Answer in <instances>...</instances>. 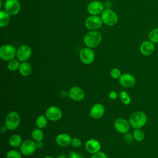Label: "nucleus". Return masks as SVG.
<instances>
[{
    "label": "nucleus",
    "mask_w": 158,
    "mask_h": 158,
    "mask_svg": "<svg viewBox=\"0 0 158 158\" xmlns=\"http://www.w3.org/2000/svg\"><path fill=\"white\" fill-rule=\"evenodd\" d=\"M128 121L133 128H141L146 124L148 117L146 113L143 111H135L130 115Z\"/></svg>",
    "instance_id": "1"
},
{
    "label": "nucleus",
    "mask_w": 158,
    "mask_h": 158,
    "mask_svg": "<svg viewBox=\"0 0 158 158\" xmlns=\"http://www.w3.org/2000/svg\"><path fill=\"white\" fill-rule=\"evenodd\" d=\"M102 34L97 30L89 31L83 37V42L86 47L94 48L97 47L102 40Z\"/></svg>",
    "instance_id": "2"
},
{
    "label": "nucleus",
    "mask_w": 158,
    "mask_h": 158,
    "mask_svg": "<svg viewBox=\"0 0 158 158\" xmlns=\"http://www.w3.org/2000/svg\"><path fill=\"white\" fill-rule=\"evenodd\" d=\"M20 123V117L15 111L9 112L6 118L4 124L9 130H14L17 129Z\"/></svg>",
    "instance_id": "3"
},
{
    "label": "nucleus",
    "mask_w": 158,
    "mask_h": 158,
    "mask_svg": "<svg viewBox=\"0 0 158 158\" xmlns=\"http://www.w3.org/2000/svg\"><path fill=\"white\" fill-rule=\"evenodd\" d=\"M17 49L12 44H4L0 48V57L5 61H9L16 57Z\"/></svg>",
    "instance_id": "4"
},
{
    "label": "nucleus",
    "mask_w": 158,
    "mask_h": 158,
    "mask_svg": "<svg viewBox=\"0 0 158 158\" xmlns=\"http://www.w3.org/2000/svg\"><path fill=\"white\" fill-rule=\"evenodd\" d=\"M101 15L102 22L107 26H114L118 22L117 14L110 9H104Z\"/></svg>",
    "instance_id": "5"
},
{
    "label": "nucleus",
    "mask_w": 158,
    "mask_h": 158,
    "mask_svg": "<svg viewBox=\"0 0 158 158\" xmlns=\"http://www.w3.org/2000/svg\"><path fill=\"white\" fill-rule=\"evenodd\" d=\"M102 23L101 17L99 15H91L86 19L85 21V26L89 31L97 30L101 27Z\"/></svg>",
    "instance_id": "6"
},
{
    "label": "nucleus",
    "mask_w": 158,
    "mask_h": 158,
    "mask_svg": "<svg viewBox=\"0 0 158 158\" xmlns=\"http://www.w3.org/2000/svg\"><path fill=\"white\" fill-rule=\"evenodd\" d=\"M79 57L82 63L86 65H89L94 62L95 54L91 48L86 47L80 50Z\"/></svg>",
    "instance_id": "7"
},
{
    "label": "nucleus",
    "mask_w": 158,
    "mask_h": 158,
    "mask_svg": "<svg viewBox=\"0 0 158 158\" xmlns=\"http://www.w3.org/2000/svg\"><path fill=\"white\" fill-rule=\"evenodd\" d=\"M37 149L36 142L34 140L27 139L22 143L20 146V151L22 155L30 156L32 155Z\"/></svg>",
    "instance_id": "8"
},
{
    "label": "nucleus",
    "mask_w": 158,
    "mask_h": 158,
    "mask_svg": "<svg viewBox=\"0 0 158 158\" xmlns=\"http://www.w3.org/2000/svg\"><path fill=\"white\" fill-rule=\"evenodd\" d=\"M31 54L32 50L31 47L27 44H23L17 49L16 57L18 60L23 62L27 61L31 56Z\"/></svg>",
    "instance_id": "9"
},
{
    "label": "nucleus",
    "mask_w": 158,
    "mask_h": 158,
    "mask_svg": "<svg viewBox=\"0 0 158 158\" xmlns=\"http://www.w3.org/2000/svg\"><path fill=\"white\" fill-rule=\"evenodd\" d=\"M45 115L48 120L56 122L61 118L62 116V112L59 107L56 106H51L46 109Z\"/></svg>",
    "instance_id": "10"
},
{
    "label": "nucleus",
    "mask_w": 158,
    "mask_h": 158,
    "mask_svg": "<svg viewBox=\"0 0 158 158\" xmlns=\"http://www.w3.org/2000/svg\"><path fill=\"white\" fill-rule=\"evenodd\" d=\"M114 127L117 132L121 134H126L128 132L131 126L128 120L120 117L117 118L114 121Z\"/></svg>",
    "instance_id": "11"
},
{
    "label": "nucleus",
    "mask_w": 158,
    "mask_h": 158,
    "mask_svg": "<svg viewBox=\"0 0 158 158\" xmlns=\"http://www.w3.org/2000/svg\"><path fill=\"white\" fill-rule=\"evenodd\" d=\"M104 10L103 4L98 0L92 1L87 6V11L91 15H99Z\"/></svg>",
    "instance_id": "12"
},
{
    "label": "nucleus",
    "mask_w": 158,
    "mask_h": 158,
    "mask_svg": "<svg viewBox=\"0 0 158 158\" xmlns=\"http://www.w3.org/2000/svg\"><path fill=\"white\" fill-rule=\"evenodd\" d=\"M5 10L11 15L17 14L20 10V4L18 0H6L4 3Z\"/></svg>",
    "instance_id": "13"
},
{
    "label": "nucleus",
    "mask_w": 158,
    "mask_h": 158,
    "mask_svg": "<svg viewBox=\"0 0 158 158\" xmlns=\"http://www.w3.org/2000/svg\"><path fill=\"white\" fill-rule=\"evenodd\" d=\"M69 97L75 101H81L85 97L84 90L79 86H74L68 91Z\"/></svg>",
    "instance_id": "14"
},
{
    "label": "nucleus",
    "mask_w": 158,
    "mask_h": 158,
    "mask_svg": "<svg viewBox=\"0 0 158 158\" xmlns=\"http://www.w3.org/2000/svg\"><path fill=\"white\" fill-rule=\"evenodd\" d=\"M120 85L125 88L133 87L136 83L135 77L131 73H125L122 74L118 79Z\"/></svg>",
    "instance_id": "15"
},
{
    "label": "nucleus",
    "mask_w": 158,
    "mask_h": 158,
    "mask_svg": "<svg viewBox=\"0 0 158 158\" xmlns=\"http://www.w3.org/2000/svg\"><path fill=\"white\" fill-rule=\"evenodd\" d=\"M105 113V107L101 103H96L91 107L89 114L94 119H99L102 117Z\"/></svg>",
    "instance_id": "16"
},
{
    "label": "nucleus",
    "mask_w": 158,
    "mask_h": 158,
    "mask_svg": "<svg viewBox=\"0 0 158 158\" xmlns=\"http://www.w3.org/2000/svg\"><path fill=\"white\" fill-rule=\"evenodd\" d=\"M155 49V44L150 40L144 41L139 46V51L141 54L144 56H149L152 54Z\"/></svg>",
    "instance_id": "17"
},
{
    "label": "nucleus",
    "mask_w": 158,
    "mask_h": 158,
    "mask_svg": "<svg viewBox=\"0 0 158 158\" xmlns=\"http://www.w3.org/2000/svg\"><path fill=\"white\" fill-rule=\"evenodd\" d=\"M86 151L91 154L101 151V145L100 142L96 139H89L86 141L85 145Z\"/></svg>",
    "instance_id": "18"
},
{
    "label": "nucleus",
    "mask_w": 158,
    "mask_h": 158,
    "mask_svg": "<svg viewBox=\"0 0 158 158\" xmlns=\"http://www.w3.org/2000/svg\"><path fill=\"white\" fill-rule=\"evenodd\" d=\"M72 138L71 136L65 133H62L57 135L56 138V142L57 144L60 147H67L71 144Z\"/></svg>",
    "instance_id": "19"
},
{
    "label": "nucleus",
    "mask_w": 158,
    "mask_h": 158,
    "mask_svg": "<svg viewBox=\"0 0 158 158\" xmlns=\"http://www.w3.org/2000/svg\"><path fill=\"white\" fill-rule=\"evenodd\" d=\"M20 74L23 77H28L29 76L32 72V67L30 63L26 62H23L20 64L19 69Z\"/></svg>",
    "instance_id": "20"
},
{
    "label": "nucleus",
    "mask_w": 158,
    "mask_h": 158,
    "mask_svg": "<svg viewBox=\"0 0 158 158\" xmlns=\"http://www.w3.org/2000/svg\"><path fill=\"white\" fill-rule=\"evenodd\" d=\"M22 143V138L19 134H14L9 138V144L12 148H14L20 147Z\"/></svg>",
    "instance_id": "21"
},
{
    "label": "nucleus",
    "mask_w": 158,
    "mask_h": 158,
    "mask_svg": "<svg viewBox=\"0 0 158 158\" xmlns=\"http://www.w3.org/2000/svg\"><path fill=\"white\" fill-rule=\"evenodd\" d=\"M10 15L6 10H1L0 12V27H6L10 22Z\"/></svg>",
    "instance_id": "22"
},
{
    "label": "nucleus",
    "mask_w": 158,
    "mask_h": 158,
    "mask_svg": "<svg viewBox=\"0 0 158 158\" xmlns=\"http://www.w3.org/2000/svg\"><path fill=\"white\" fill-rule=\"evenodd\" d=\"M31 136V138H33V140H34L35 142L39 141H43L44 138V133L41 129L39 128H36L32 130Z\"/></svg>",
    "instance_id": "23"
},
{
    "label": "nucleus",
    "mask_w": 158,
    "mask_h": 158,
    "mask_svg": "<svg viewBox=\"0 0 158 158\" xmlns=\"http://www.w3.org/2000/svg\"><path fill=\"white\" fill-rule=\"evenodd\" d=\"M48 118L46 117L45 115H39L35 122V124L37 127V128H39L40 129L44 128L47 125H48Z\"/></svg>",
    "instance_id": "24"
},
{
    "label": "nucleus",
    "mask_w": 158,
    "mask_h": 158,
    "mask_svg": "<svg viewBox=\"0 0 158 158\" xmlns=\"http://www.w3.org/2000/svg\"><path fill=\"white\" fill-rule=\"evenodd\" d=\"M118 97L122 101V102L125 105H128L131 103V98L128 94V92L126 91H122L118 94Z\"/></svg>",
    "instance_id": "25"
},
{
    "label": "nucleus",
    "mask_w": 158,
    "mask_h": 158,
    "mask_svg": "<svg viewBox=\"0 0 158 158\" xmlns=\"http://www.w3.org/2000/svg\"><path fill=\"white\" fill-rule=\"evenodd\" d=\"M20 60L17 59H14L8 62L7 64V68L11 72H15L19 69L20 64Z\"/></svg>",
    "instance_id": "26"
},
{
    "label": "nucleus",
    "mask_w": 158,
    "mask_h": 158,
    "mask_svg": "<svg viewBox=\"0 0 158 158\" xmlns=\"http://www.w3.org/2000/svg\"><path fill=\"white\" fill-rule=\"evenodd\" d=\"M133 139L138 142L142 141L145 138V133L141 128L135 129L133 132Z\"/></svg>",
    "instance_id": "27"
},
{
    "label": "nucleus",
    "mask_w": 158,
    "mask_h": 158,
    "mask_svg": "<svg viewBox=\"0 0 158 158\" xmlns=\"http://www.w3.org/2000/svg\"><path fill=\"white\" fill-rule=\"evenodd\" d=\"M149 40L154 44L158 43V27L152 29L148 35Z\"/></svg>",
    "instance_id": "28"
},
{
    "label": "nucleus",
    "mask_w": 158,
    "mask_h": 158,
    "mask_svg": "<svg viewBox=\"0 0 158 158\" xmlns=\"http://www.w3.org/2000/svg\"><path fill=\"white\" fill-rule=\"evenodd\" d=\"M6 158H22V153L15 149L9 150L6 154Z\"/></svg>",
    "instance_id": "29"
},
{
    "label": "nucleus",
    "mask_w": 158,
    "mask_h": 158,
    "mask_svg": "<svg viewBox=\"0 0 158 158\" xmlns=\"http://www.w3.org/2000/svg\"><path fill=\"white\" fill-rule=\"evenodd\" d=\"M110 75L113 79H119L122 75L121 71L118 68H113L110 71Z\"/></svg>",
    "instance_id": "30"
},
{
    "label": "nucleus",
    "mask_w": 158,
    "mask_h": 158,
    "mask_svg": "<svg viewBox=\"0 0 158 158\" xmlns=\"http://www.w3.org/2000/svg\"><path fill=\"white\" fill-rule=\"evenodd\" d=\"M71 145L75 148H80L81 146L82 141L79 138L74 137V138H72V139Z\"/></svg>",
    "instance_id": "31"
},
{
    "label": "nucleus",
    "mask_w": 158,
    "mask_h": 158,
    "mask_svg": "<svg viewBox=\"0 0 158 158\" xmlns=\"http://www.w3.org/2000/svg\"><path fill=\"white\" fill-rule=\"evenodd\" d=\"M91 158H108V157L104 152L102 151H99L98 152H96L93 154Z\"/></svg>",
    "instance_id": "32"
},
{
    "label": "nucleus",
    "mask_w": 158,
    "mask_h": 158,
    "mask_svg": "<svg viewBox=\"0 0 158 158\" xmlns=\"http://www.w3.org/2000/svg\"><path fill=\"white\" fill-rule=\"evenodd\" d=\"M69 156V158H84V157L81 154L74 151L70 152Z\"/></svg>",
    "instance_id": "33"
},
{
    "label": "nucleus",
    "mask_w": 158,
    "mask_h": 158,
    "mask_svg": "<svg viewBox=\"0 0 158 158\" xmlns=\"http://www.w3.org/2000/svg\"><path fill=\"white\" fill-rule=\"evenodd\" d=\"M108 96H109V98L111 100H115V99H116L118 98V93H117L115 91L112 90V91H110L109 93Z\"/></svg>",
    "instance_id": "34"
},
{
    "label": "nucleus",
    "mask_w": 158,
    "mask_h": 158,
    "mask_svg": "<svg viewBox=\"0 0 158 158\" xmlns=\"http://www.w3.org/2000/svg\"><path fill=\"white\" fill-rule=\"evenodd\" d=\"M36 146L38 149H41L44 146V143L43 141H39L36 142Z\"/></svg>",
    "instance_id": "35"
},
{
    "label": "nucleus",
    "mask_w": 158,
    "mask_h": 158,
    "mask_svg": "<svg viewBox=\"0 0 158 158\" xmlns=\"http://www.w3.org/2000/svg\"><path fill=\"white\" fill-rule=\"evenodd\" d=\"M59 95L60 96L61 98H66V97L69 96V93H68V91H65V90H64V91H62L60 93Z\"/></svg>",
    "instance_id": "36"
},
{
    "label": "nucleus",
    "mask_w": 158,
    "mask_h": 158,
    "mask_svg": "<svg viewBox=\"0 0 158 158\" xmlns=\"http://www.w3.org/2000/svg\"><path fill=\"white\" fill-rule=\"evenodd\" d=\"M6 130H7V128L6 127L5 125H4V126H2V127H1V131L2 133H3V132H5Z\"/></svg>",
    "instance_id": "37"
},
{
    "label": "nucleus",
    "mask_w": 158,
    "mask_h": 158,
    "mask_svg": "<svg viewBox=\"0 0 158 158\" xmlns=\"http://www.w3.org/2000/svg\"><path fill=\"white\" fill-rule=\"evenodd\" d=\"M56 158H67V157H66V156H64V155H60V156H57Z\"/></svg>",
    "instance_id": "38"
},
{
    "label": "nucleus",
    "mask_w": 158,
    "mask_h": 158,
    "mask_svg": "<svg viewBox=\"0 0 158 158\" xmlns=\"http://www.w3.org/2000/svg\"><path fill=\"white\" fill-rule=\"evenodd\" d=\"M43 158H54V157H53L52 156H46Z\"/></svg>",
    "instance_id": "39"
}]
</instances>
